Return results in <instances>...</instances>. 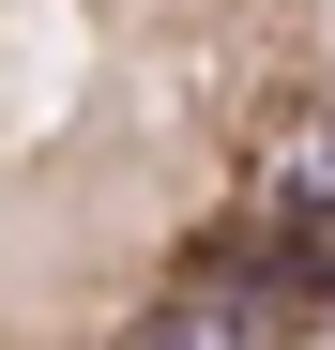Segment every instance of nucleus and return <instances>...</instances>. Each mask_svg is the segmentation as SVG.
Here are the masks:
<instances>
[{
    "instance_id": "obj_1",
    "label": "nucleus",
    "mask_w": 335,
    "mask_h": 350,
    "mask_svg": "<svg viewBox=\"0 0 335 350\" xmlns=\"http://www.w3.org/2000/svg\"><path fill=\"white\" fill-rule=\"evenodd\" d=\"M0 198L168 259L335 244V0H0Z\"/></svg>"
}]
</instances>
